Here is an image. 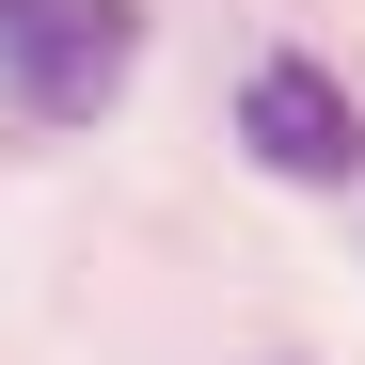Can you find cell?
<instances>
[{"instance_id": "6da1fadb", "label": "cell", "mask_w": 365, "mask_h": 365, "mask_svg": "<svg viewBox=\"0 0 365 365\" xmlns=\"http://www.w3.org/2000/svg\"><path fill=\"white\" fill-rule=\"evenodd\" d=\"M143 64V0H0V96L32 128H96Z\"/></svg>"}, {"instance_id": "7a4b0ae2", "label": "cell", "mask_w": 365, "mask_h": 365, "mask_svg": "<svg viewBox=\"0 0 365 365\" xmlns=\"http://www.w3.org/2000/svg\"><path fill=\"white\" fill-rule=\"evenodd\" d=\"M238 143H255L286 191H349L365 175V96L318 64V48H270V64L238 80Z\"/></svg>"}]
</instances>
